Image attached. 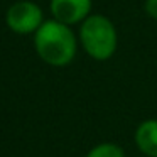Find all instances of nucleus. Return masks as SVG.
Wrapping results in <instances>:
<instances>
[{
    "mask_svg": "<svg viewBox=\"0 0 157 157\" xmlns=\"http://www.w3.org/2000/svg\"><path fill=\"white\" fill-rule=\"evenodd\" d=\"M34 48L46 64L63 68L75 59L78 39L69 25L51 19L42 22L34 34Z\"/></svg>",
    "mask_w": 157,
    "mask_h": 157,
    "instance_id": "f257e3e1",
    "label": "nucleus"
},
{
    "mask_svg": "<svg viewBox=\"0 0 157 157\" xmlns=\"http://www.w3.org/2000/svg\"><path fill=\"white\" fill-rule=\"evenodd\" d=\"M79 42L91 59L106 61L117 51L118 32L106 15L91 14L79 24Z\"/></svg>",
    "mask_w": 157,
    "mask_h": 157,
    "instance_id": "f03ea898",
    "label": "nucleus"
},
{
    "mask_svg": "<svg viewBox=\"0 0 157 157\" xmlns=\"http://www.w3.org/2000/svg\"><path fill=\"white\" fill-rule=\"evenodd\" d=\"M5 22L9 29L17 34H32L37 32V29L42 25V10L37 4L31 0H19L5 14Z\"/></svg>",
    "mask_w": 157,
    "mask_h": 157,
    "instance_id": "7ed1b4c3",
    "label": "nucleus"
},
{
    "mask_svg": "<svg viewBox=\"0 0 157 157\" xmlns=\"http://www.w3.org/2000/svg\"><path fill=\"white\" fill-rule=\"evenodd\" d=\"M52 19L66 25L81 24L85 19L91 15V0H51L49 4Z\"/></svg>",
    "mask_w": 157,
    "mask_h": 157,
    "instance_id": "20e7f679",
    "label": "nucleus"
},
{
    "mask_svg": "<svg viewBox=\"0 0 157 157\" xmlns=\"http://www.w3.org/2000/svg\"><path fill=\"white\" fill-rule=\"evenodd\" d=\"M135 145L147 157H157V120H144L135 130Z\"/></svg>",
    "mask_w": 157,
    "mask_h": 157,
    "instance_id": "39448f33",
    "label": "nucleus"
},
{
    "mask_svg": "<svg viewBox=\"0 0 157 157\" xmlns=\"http://www.w3.org/2000/svg\"><path fill=\"white\" fill-rule=\"evenodd\" d=\"M86 157H125V152L120 145L113 142H101L98 145H95Z\"/></svg>",
    "mask_w": 157,
    "mask_h": 157,
    "instance_id": "423d86ee",
    "label": "nucleus"
},
{
    "mask_svg": "<svg viewBox=\"0 0 157 157\" xmlns=\"http://www.w3.org/2000/svg\"><path fill=\"white\" fill-rule=\"evenodd\" d=\"M144 9H145V14L149 15L150 19L157 21V0H145Z\"/></svg>",
    "mask_w": 157,
    "mask_h": 157,
    "instance_id": "0eeeda50",
    "label": "nucleus"
}]
</instances>
